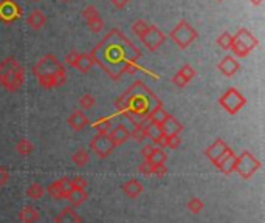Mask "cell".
Masks as SVG:
<instances>
[{
    "label": "cell",
    "mask_w": 265,
    "mask_h": 223,
    "mask_svg": "<svg viewBox=\"0 0 265 223\" xmlns=\"http://www.w3.org/2000/svg\"><path fill=\"white\" fill-rule=\"evenodd\" d=\"M34 74L44 88L59 87L65 82V70L64 65L58 61L56 56L47 54L34 65Z\"/></svg>",
    "instance_id": "cell-1"
},
{
    "label": "cell",
    "mask_w": 265,
    "mask_h": 223,
    "mask_svg": "<svg viewBox=\"0 0 265 223\" xmlns=\"http://www.w3.org/2000/svg\"><path fill=\"white\" fill-rule=\"evenodd\" d=\"M25 81V71L16 58L8 56L0 62V85L8 91H16Z\"/></svg>",
    "instance_id": "cell-2"
},
{
    "label": "cell",
    "mask_w": 265,
    "mask_h": 223,
    "mask_svg": "<svg viewBox=\"0 0 265 223\" xmlns=\"http://www.w3.org/2000/svg\"><path fill=\"white\" fill-rule=\"evenodd\" d=\"M257 44H259L257 37L251 31H248L246 28H239L237 33L233 36V44L229 50L237 58H245V56H248L257 47Z\"/></svg>",
    "instance_id": "cell-3"
},
{
    "label": "cell",
    "mask_w": 265,
    "mask_h": 223,
    "mask_svg": "<svg viewBox=\"0 0 265 223\" xmlns=\"http://www.w3.org/2000/svg\"><path fill=\"white\" fill-rule=\"evenodd\" d=\"M169 37L179 48L186 50L199 37V33L188 21H180L174 27V30L169 33Z\"/></svg>",
    "instance_id": "cell-4"
},
{
    "label": "cell",
    "mask_w": 265,
    "mask_h": 223,
    "mask_svg": "<svg viewBox=\"0 0 265 223\" xmlns=\"http://www.w3.org/2000/svg\"><path fill=\"white\" fill-rule=\"evenodd\" d=\"M260 169V161L250 154L248 151L242 152L239 157H236V163H234V171L245 180L251 178L257 171Z\"/></svg>",
    "instance_id": "cell-5"
},
{
    "label": "cell",
    "mask_w": 265,
    "mask_h": 223,
    "mask_svg": "<svg viewBox=\"0 0 265 223\" xmlns=\"http://www.w3.org/2000/svg\"><path fill=\"white\" fill-rule=\"evenodd\" d=\"M219 104L228 112L229 115H236L237 112H240V108L246 104V99L237 88L229 87L219 98Z\"/></svg>",
    "instance_id": "cell-6"
},
{
    "label": "cell",
    "mask_w": 265,
    "mask_h": 223,
    "mask_svg": "<svg viewBox=\"0 0 265 223\" xmlns=\"http://www.w3.org/2000/svg\"><path fill=\"white\" fill-rule=\"evenodd\" d=\"M90 147L99 158H107L113 152L115 144L112 143L107 134H98L90 140Z\"/></svg>",
    "instance_id": "cell-7"
},
{
    "label": "cell",
    "mask_w": 265,
    "mask_h": 223,
    "mask_svg": "<svg viewBox=\"0 0 265 223\" xmlns=\"http://www.w3.org/2000/svg\"><path fill=\"white\" fill-rule=\"evenodd\" d=\"M140 39L151 51H155L158 47L163 45V42L166 41V36L160 30H158L155 25H149L148 30L140 36Z\"/></svg>",
    "instance_id": "cell-8"
},
{
    "label": "cell",
    "mask_w": 265,
    "mask_h": 223,
    "mask_svg": "<svg viewBox=\"0 0 265 223\" xmlns=\"http://www.w3.org/2000/svg\"><path fill=\"white\" fill-rule=\"evenodd\" d=\"M21 16V8L13 0H2L0 2V19L5 22H11L16 17Z\"/></svg>",
    "instance_id": "cell-9"
},
{
    "label": "cell",
    "mask_w": 265,
    "mask_h": 223,
    "mask_svg": "<svg viewBox=\"0 0 265 223\" xmlns=\"http://www.w3.org/2000/svg\"><path fill=\"white\" fill-rule=\"evenodd\" d=\"M217 68L225 76H234V74L240 70V64L234 56H225V58L217 64Z\"/></svg>",
    "instance_id": "cell-10"
},
{
    "label": "cell",
    "mask_w": 265,
    "mask_h": 223,
    "mask_svg": "<svg viewBox=\"0 0 265 223\" xmlns=\"http://www.w3.org/2000/svg\"><path fill=\"white\" fill-rule=\"evenodd\" d=\"M228 149H229L228 144H226L223 140L219 138V140H216L213 144H211V146L206 149V151H205V155L211 160V163H216V161H217V160H219V158L228 151Z\"/></svg>",
    "instance_id": "cell-11"
},
{
    "label": "cell",
    "mask_w": 265,
    "mask_h": 223,
    "mask_svg": "<svg viewBox=\"0 0 265 223\" xmlns=\"http://www.w3.org/2000/svg\"><path fill=\"white\" fill-rule=\"evenodd\" d=\"M234 163H236V155H234V152L231 151V149H228V151L214 163L219 169L223 172V174H231L233 171H234Z\"/></svg>",
    "instance_id": "cell-12"
},
{
    "label": "cell",
    "mask_w": 265,
    "mask_h": 223,
    "mask_svg": "<svg viewBox=\"0 0 265 223\" xmlns=\"http://www.w3.org/2000/svg\"><path fill=\"white\" fill-rule=\"evenodd\" d=\"M160 129H162V134H165L166 137H171V135H180V132L183 130V126L172 115H168L166 120L160 124Z\"/></svg>",
    "instance_id": "cell-13"
},
{
    "label": "cell",
    "mask_w": 265,
    "mask_h": 223,
    "mask_svg": "<svg viewBox=\"0 0 265 223\" xmlns=\"http://www.w3.org/2000/svg\"><path fill=\"white\" fill-rule=\"evenodd\" d=\"M107 135H109V138L112 140V143L115 144V147L119 146V144H122V143H126V141L130 138V132L126 129V126H122V124H119V126L110 129Z\"/></svg>",
    "instance_id": "cell-14"
},
{
    "label": "cell",
    "mask_w": 265,
    "mask_h": 223,
    "mask_svg": "<svg viewBox=\"0 0 265 223\" xmlns=\"http://www.w3.org/2000/svg\"><path fill=\"white\" fill-rule=\"evenodd\" d=\"M27 24L31 30H41L47 24V16L41 10H33L27 17Z\"/></svg>",
    "instance_id": "cell-15"
},
{
    "label": "cell",
    "mask_w": 265,
    "mask_h": 223,
    "mask_svg": "<svg viewBox=\"0 0 265 223\" xmlns=\"http://www.w3.org/2000/svg\"><path fill=\"white\" fill-rule=\"evenodd\" d=\"M67 123H68V126L72 127L73 130H82L84 127H87V124H88V118L85 117L84 112H81V110H75L73 114L67 118Z\"/></svg>",
    "instance_id": "cell-16"
},
{
    "label": "cell",
    "mask_w": 265,
    "mask_h": 223,
    "mask_svg": "<svg viewBox=\"0 0 265 223\" xmlns=\"http://www.w3.org/2000/svg\"><path fill=\"white\" fill-rule=\"evenodd\" d=\"M82 218L73 208H64L55 218V223H81Z\"/></svg>",
    "instance_id": "cell-17"
},
{
    "label": "cell",
    "mask_w": 265,
    "mask_h": 223,
    "mask_svg": "<svg viewBox=\"0 0 265 223\" xmlns=\"http://www.w3.org/2000/svg\"><path fill=\"white\" fill-rule=\"evenodd\" d=\"M122 192H124L129 198H137L141 192H143V184H141L137 178H132L122 184Z\"/></svg>",
    "instance_id": "cell-18"
},
{
    "label": "cell",
    "mask_w": 265,
    "mask_h": 223,
    "mask_svg": "<svg viewBox=\"0 0 265 223\" xmlns=\"http://www.w3.org/2000/svg\"><path fill=\"white\" fill-rule=\"evenodd\" d=\"M168 115H169V114L162 107V104H157V107H155L154 110H151L149 114H148L146 120H148L149 123H154V124H162V123L166 120Z\"/></svg>",
    "instance_id": "cell-19"
},
{
    "label": "cell",
    "mask_w": 265,
    "mask_h": 223,
    "mask_svg": "<svg viewBox=\"0 0 265 223\" xmlns=\"http://www.w3.org/2000/svg\"><path fill=\"white\" fill-rule=\"evenodd\" d=\"M19 218L22 223H36L39 218V212L34 206H30L28 204V206H24L22 211L19 212Z\"/></svg>",
    "instance_id": "cell-20"
},
{
    "label": "cell",
    "mask_w": 265,
    "mask_h": 223,
    "mask_svg": "<svg viewBox=\"0 0 265 223\" xmlns=\"http://www.w3.org/2000/svg\"><path fill=\"white\" fill-rule=\"evenodd\" d=\"M95 64V59L92 58V54L88 53H79V58H78V62H76V67L79 71L82 73H87L88 70H90Z\"/></svg>",
    "instance_id": "cell-21"
},
{
    "label": "cell",
    "mask_w": 265,
    "mask_h": 223,
    "mask_svg": "<svg viewBox=\"0 0 265 223\" xmlns=\"http://www.w3.org/2000/svg\"><path fill=\"white\" fill-rule=\"evenodd\" d=\"M87 191L85 189H73L67 195V200L72 203V206H81V204L87 200Z\"/></svg>",
    "instance_id": "cell-22"
},
{
    "label": "cell",
    "mask_w": 265,
    "mask_h": 223,
    "mask_svg": "<svg viewBox=\"0 0 265 223\" xmlns=\"http://www.w3.org/2000/svg\"><path fill=\"white\" fill-rule=\"evenodd\" d=\"M93 127L98 130V134H109V130L112 129V120L109 117H101L95 121Z\"/></svg>",
    "instance_id": "cell-23"
},
{
    "label": "cell",
    "mask_w": 265,
    "mask_h": 223,
    "mask_svg": "<svg viewBox=\"0 0 265 223\" xmlns=\"http://www.w3.org/2000/svg\"><path fill=\"white\" fill-rule=\"evenodd\" d=\"M33 149H34V146H33V143L28 138H21L16 144V151L19 152L21 155H24V157L30 155L33 152Z\"/></svg>",
    "instance_id": "cell-24"
},
{
    "label": "cell",
    "mask_w": 265,
    "mask_h": 223,
    "mask_svg": "<svg viewBox=\"0 0 265 223\" xmlns=\"http://www.w3.org/2000/svg\"><path fill=\"white\" fill-rule=\"evenodd\" d=\"M72 161L78 166V167H84L88 161H90V155L85 151V149H78V151L73 154Z\"/></svg>",
    "instance_id": "cell-25"
},
{
    "label": "cell",
    "mask_w": 265,
    "mask_h": 223,
    "mask_svg": "<svg viewBox=\"0 0 265 223\" xmlns=\"http://www.w3.org/2000/svg\"><path fill=\"white\" fill-rule=\"evenodd\" d=\"M145 134H146V138H151L152 141L157 140L158 137L162 135V129H160V124H154V123H146L145 124Z\"/></svg>",
    "instance_id": "cell-26"
},
{
    "label": "cell",
    "mask_w": 265,
    "mask_h": 223,
    "mask_svg": "<svg viewBox=\"0 0 265 223\" xmlns=\"http://www.w3.org/2000/svg\"><path fill=\"white\" fill-rule=\"evenodd\" d=\"M44 188H42V184H39V183H31L30 186H28V189H27V195H28V198H31V200H39L42 195H44Z\"/></svg>",
    "instance_id": "cell-27"
},
{
    "label": "cell",
    "mask_w": 265,
    "mask_h": 223,
    "mask_svg": "<svg viewBox=\"0 0 265 223\" xmlns=\"http://www.w3.org/2000/svg\"><path fill=\"white\" fill-rule=\"evenodd\" d=\"M166 160H168V155H166V152L163 151V149H160V147H155L152 155H151V158H149V161L154 166H157V164H166Z\"/></svg>",
    "instance_id": "cell-28"
},
{
    "label": "cell",
    "mask_w": 265,
    "mask_h": 223,
    "mask_svg": "<svg viewBox=\"0 0 265 223\" xmlns=\"http://www.w3.org/2000/svg\"><path fill=\"white\" fill-rule=\"evenodd\" d=\"M217 45L222 48V50H229L231 48V44H233V34L231 33H228V31H225V33H222L219 37H217Z\"/></svg>",
    "instance_id": "cell-29"
},
{
    "label": "cell",
    "mask_w": 265,
    "mask_h": 223,
    "mask_svg": "<svg viewBox=\"0 0 265 223\" xmlns=\"http://www.w3.org/2000/svg\"><path fill=\"white\" fill-rule=\"evenodd\" d=\"M188 209L192 212V214H199L200 211H203V208H205V203L199 198V197H192L189 201H188Z\"/></svg>",
    "instance_id": "cell-30"
},
{
    "label": "cell",
    "mask_w": 265,
    "mask_h": 223,
    "mask_svg": "<svg viewBox=\"0 0 265 223\" xmlns=\"http://www.w3.org/2000/svg\"><path fill=\"white\" fill-rule=\"evenodd\" d=\"M48 194L51 195V198H56V200H62L64 198V194H62V188H61V183L59 180L51 183L48 186Z\"/></svg>",
    "instance_id": "cell-31"
},
{
    "label": "cell",
    "mask_w": 265,
    "mask_h": 223,
    "mask_svg": "<svg viewBox=\"0 0 265 223\" xmlns=\"http://www.w3.org/2000/svg\"><path fill=\"white\" fill-rule=\"evenodd\" d=\"M87 25H88V30H90L92 33H99L104 28V21L101 19V16H98V17L90 19V21H87Z\"/></svg>",
    "instance_id": "cell-32"
},
{
    "label": "cell",
    "mask_w": 265,
    "mask_h": 223,
    "mask_svg": "<svg viewBox=\"0 0 265 223\" xmlns=\"http://www.w3.org/2000/svg\"><path fill=\"white\" fill-rule=\"evenodd\" d=\"M95 102H96L95 96H93V95H88V93H85V95H82V96L79 98V105H81L84 110H90V108L95 105Z\"/></svg>",
    "instance_id": "cell-33"
},
{
    "label": "cell",
    "mask_w": 265,
    "mask_h": 223,
    "mask_svg": "<svg viewBox=\"0 0 265 223\" xmlns=\"http://www.w3.org/2000/svg\"><path fill=\"white\" fill-rule=\"evenodd\" d=\"M99 16V11L95 5H87L84 10H82V17L85 19V21H90V19L93 17H98Z\"/></svg>",
    "instance_id": "cell-34"
},
{
    "label": "cell",
    "mask_w": 265,
    "mask_h": 223,
    "mask_svg": "<svg viewBox=\"0 0 265 223\" xmlns=\"http://www.w3.org/2000/svg\"><path fill=\"white\" fill-rule=\"evenodd\" d=\"M138 171H140V174H143L145 177H149L154 172V164L149 160H145L143 163L138 166Z\"/></svg>",
    "instance_id": "cell-35"
},
{
    "label": "cell",
    "mask_w": 265,
    "mask_h": 223,
    "mask_svg": "<svg viewBox=\"0 0 265 223\" xmlns=\"http://www.w3.org/2000/svg\"><path fill=\"white\" fill-rule=\"evenodd\" d=\"M59 183H61V188H62L64 198H67V195L73 191V184H72V181H70V178H67V177L61 178V180H59Z\"/></svg>",
    "instance_id": "cell-36"
},
{
    "label": "cell",
    "mask_w": 265,
    "mask_h": 223,
    "mask_svg": "<svg viewBox=\"0 0 265 223\" xmlns=\"http://www.w3.org/2000/svg\"><path fill=\"white\" fill-rule=\"evenodd\" d=\"M189 81L183 76L182 73H179L177 71L174 76H172V84L175 85V87H179V88H183V87H186V84H188Z\"/></svg>",
    "instance_id": "cell-37"
},
{
    "label": "cell",
    "mask_w": 265,
    "mask_h": 223,
    "mask_svg": "<svg viewBox=\"0 0 265 223\" xmlns=\"http://www.w3.org/2000/svg\"><path fill=\"white\" fill-rule=\"evenodd\" d=\"M179 73H182V74H183V76H185L188 81H191V79H192V78H194V76H196V74H197V73H196V68H194V67H191L189 64H185V65H183V67L179 70Z\"/></svg>",
    "instance_id": "cell-38"
},
{
    "label": "cell",
    "mask_w": 265,
    "mask_h": 223,
    "mask_svg": "<svg viewBox=\"0 0 265 223\" xmlns=\"http://www.w3.org/2000/svg\"><path fill=\"white\" fill-rule=\"evenodd\" d=\"M148 27H149V25H148L145 21H137V22L132 25V31H134L138 37H140L141 34H143V33L148 30Z\"/></svg>",
    "instance_id": "cell-39"
},
{
    "label": "cell",
    "mask_w": 265,
    "mask_h": 223,
    "mask_svg": "<svg viewBox=\"0 0 265 223\" xmlns=\"http://www.w3.org/2000/svg\"><path fill=\"white\" fill-rule=\"evenodd\" d=\"M70 181H72V184H73V189H85V186H87V180L81 175L70 178Z\"/></svg>",
    "instance_id": "cell-40"
},
{
    "label": "cell",
    "mask_w": 265,
    "mask_h": 223,
    "mask_svg": "<svg viewBox=\"0 0 265 223\" xmlns=\"http://www.w3.org/2000/svg\"><path fill=\"white\" fill-rule=\"evenodd\" d=\"M78 58H79V53L76 50H72L67 56H65V62L67 65L70 67H76V62H78Z\"/></svg>",
    "instance_id": "cell-41"
},
{
    "label": "cell",
    "mask_w": 265,
    "mask_h": 223,
    "mask_svg": "<svg viewBox=\"0 0 265 223\" xmlns=\"http://www.w3.org/2000/svg\"><path fill=\"white\" fill-rule=\"evenodd\" d=\"M180 144H182L180 135H171V137H169V140H168V147H169V149H177Z\"/></svg>",
    "instance_id": "cell-42"
},
{
    "label": "cell",
    "mask_w": 265,
    "mask_h": 223,
    "mask_svg": "<svg viewBox=\"0 0 265 223\" xmlns=\"http://www.w3.org/2000/svg\"><path fill=\"white\" fill-rule=\"evenodd\" d=\"M152 174L157 175V177H165V175L168 174L166 164H157V166H154V172H152Z\"/></svg>",
    "instance_id": "cell-43"
},
{
    "label": "cell",
    "mask_w": 265,
    "mask_h": 223,
    "mask_svg": "<svg viewBox=\"0 0 265 223\" xmlns=\"http://www.w3.org/2000/svg\"><path fill=\"white\" fill-rule=\"evenodd\" d=\"M154 144H145L143 146V149H141V155L145 157V160H149L151 158V155H152V152H154Z\"/></svg>",
    "instance_id": "cell-44"
},
{
    "label": "cell",
    "mask_w": 265,
    "mask_h": 223,
    "mask_svg": "<svg viewBox=\"0 0 265 223\" xmlns=\"http://www.w3.org/2000/svg\"><path fill=\"white\" fill-rule=\"evenodd\" d=\"M168 140H169V137H166L165 134H162L157 140H154V143H155L158 147H160V149H166V147H168Z\"/></svg>",
    "instance_id": "cell-45"
},
{
    "label": "cell",
    "mask_w": 265,
    "mask_h": 223,
    "mask_svg": "<svg viewBox=\"0 0 265 223\" xmlns=\"http://www.w3.org/2000/svg\"><path fill=\"white\" fill-rule=\"evenodd\" d=\"M8 178H10L8 171L5 169L2 164H0V188H2V186H5V183L8 181Z\"/></svg>",
    "instance_id": "cell-46"
},
{
    "label": "cell",
    "mask_w": 265,
    "mask_h": 223,
    "mask_svg": "<svg viewBox=\"0 0 265 223\" xmlns=\"http://www.w3.org/2000/svg\"><path fill=\"white\" fill-rule=\"evenodd\" d=\"M129 2H130V0H110V4H112L115 8H118V10L124 8Z\"/></svg>",
    "instance_id": "cell-47"
},
{
    "label": "cell",
    "mask_w": 265,
    "mask_h": 223,
    "mask_svg": "<svg viewBox=\"0 0 265 223\" xmlns=\"http://www.w3.org/2000/svg\"><path fill=\"white\" fill-rule=\"evenodd\" d=\"M248 2H250L251 5H254V7H259V5L263 4V0H248Z\"/></svg>",
    "instance_id": "cell-48"
},
{
    "label": "cell",
    "mask_w": 265,
    "mask_h": 223,
    "mask_svg": "<svg viewBox=\"0 0 265 223\" xmlns=\"http://www.w3.org/2000/svg\"><path fill=\"white\" fill-rule=\"evenodd\" d=\"M33 2H39V0H33Z\"/></svg>",
    "instance_id": "cell-49"
},
{
    "label": "cell",
    "mask_w": 265,
    "mask_h": 223,
    "mask_svg": "<svg viewBox=\"0 0 265 223\" xmlns=\"http://www.w3.org/2000/svg\"><path fill=\"white\" fill-rule=\"evenodd\" d=\"M217 2H223V0H217Z\"/></svg>",
    "instance_id": "cell-50"
},
{
    "label": "cell",
    "mask_w": 265,
    "mask_h": 223,
    "mask_svg": "<svg viewBox=\"0 0 265 223\" xmlns=\"http://www.w3.org/2000/svg\"><path fill=\"white\" fill-rule=\"evenodd\" d=\"M64 2H70V0H64Z\"/></svg>",
    "instance_id": "cell-51"
}]
</instances>
